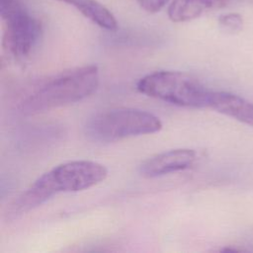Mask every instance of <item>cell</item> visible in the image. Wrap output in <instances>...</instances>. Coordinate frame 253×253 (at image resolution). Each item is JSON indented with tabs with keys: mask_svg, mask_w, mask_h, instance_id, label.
I'll return each instance as SVG.
<instances>
[{
	"mask_svg": "<svg viewBox=\"0 0 253 253\" xmlns=\"http://www.w3.org/2000/svg\"><path fill=\"white\" fill-rule=\"evenodd\" d=\"M108 169L90 160L61 163L40 176L10 206L9 215H19L42 205L57 193L87 190L103 182Z\"/></svg>",
	"mask_w": 253,
	"mask_h": 253,
	"instance_id": "obj_1",
	"label": "cell"
},
{
	"mask_svg": "<svg viewBox=\"0 0 253 253\" xmlns=\"http://www.w3.org/2000/svg\"><path fill=\"white\" fill-rule=\"evenodd\" d=\"M98 85L96 65L76 67L43 82L24 100L22 109L34 113L77 103L93 94Z\"/></svg>",
	"mask_w": 253,
	"mask_h": 253,
	"instance_id": "obj_2",
	"label": "cell"
},
{
	"mask_svg": "<svg viewBox=\"0 0 253 253\" xmlns=\"http://www.w3.org/2000/svg\"><path fill=\"white\" fill-rule=\"evenodd\" d=\"M162 122L155 115L133 108H118L94 115L86 132L94 140L112 142L159 131Z\"/></svg>",
	"mask_w": 253,
	"mask_h": 253,
	"instance_id": "obj_3",
	"label": "cell"
},
{
	"mask_svg": "<svg viewBox=\"0 0 253 253\" xmlns=\"http://www.w3.org/2000/svg\"><path fill=\"white\" fill-rule=\"evenodd\" d=\"M136 89L148 97L188 108H207L210 92L189 74L169 70L143 76L136 83Z\"/></svg>",
	"mask_w": 253,
	"mask_h": 253,
	"instance_id": "obj_4",
	"label": "cell"
},
{
	"mask_svg": "<svg viewBox=\"0 0 253 253\" xmlns=\"http://www.w3.org/2000/svg\"><path fill=\"white\" fill-rule=\"evenodd\" d=\"M3 47L17 59L28 57L42 36L40 21L21 0H1Z\"/></svg>",
	"mask_w": 253,
	"mask_h": 253,
	"instance_id": "obj_5",
	"label": "cell"
},
{
	"mask_svg": "<svg viewBox=\"0 0 253 253\" xmlns=\"http://www.w3.org/2000/svg\"><path fill=\"white\" fill-rule=\"evenodd\" d=\"M197 160V152L190 148H177L158 153L141 163L139 174L144 178H156L191 168Z\"/></svg>",
	"mask_w": 253,
	"mask_h": 253,
	"instance_id": "obj_6",
	"label": "cell"
},
{
	"mask_svg": "<svg viewBox=\"0 0 253 253\" xmlns=\"http://www.w3.org/2000/svg\"><path fill=\"white\" fill-rule=\"evenodd\" d=\"M207 108L253 126V104L238 95L223 91H210Z\"/></svg>",
	"mask_w": 253,
	"mask_h": 253,
	"instance_id": "obj_7",
	"label": "cell"
},
{
	"mask_svg": "<svg viewBox=\"0 0 253 253\" xmlns=\"http://www.w3.org/2000/svg\"><path fill=\"white\" fill-rule=\"evenodd\" d=\"M223 0H173L167 9L169 19L174 23L189 22L200 17L205 11L225 4Z\"/></svg>",
	"mask_w": 253,
	"mask_h": 253,
	"instance_id": "obj_8",
	"label": "cell"
},
{
	"mask_svg": "<svg viewBox=\"0 0 253 253\" xmlns=\"http://www.w3.org/2000/svg\"><path fill=\"white\" fill-rule=\"evenodd\" d=\"M75 7L85 18L102 29L116 31L118 22L113 13L97 0H57Z\"/></svg>",
	"mask_w": 253,
	"mask_h": 253,
	"instance_id": "obj_9",
	"label": "cell"
},
{
	"mask_svg": "<svg viewBox=\"0 0 253 253\" xmlns=\"http://www.w3.org/2000/svg\"><path fill=\"white\" fill-rule=\"evenodd\" d=\"M219 24L228 31H238L242 26V19L236 14H226L219 17Z\"/></svg>",
	"mask_w": 253,
	"mask_h": 253,
	"instance_id": "obj_10",
	"label": "cell"
},
{
	"mask_svg": "<svg viewBox=\"0 0 253 253\" xmlns=\"http://www.w3.org/2000/svg\"><path fill=\"white\" fill-rule=\"evenodd\" d=\"M138 5L148 13H157L162 10L169 0H136Z\"/></svg>",
	"mask_w": 253,
	"mask_h": 253,
	"instance_id": "obj_11",
	"label": "cell"
}]
</instances>
